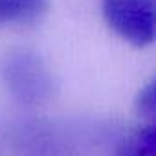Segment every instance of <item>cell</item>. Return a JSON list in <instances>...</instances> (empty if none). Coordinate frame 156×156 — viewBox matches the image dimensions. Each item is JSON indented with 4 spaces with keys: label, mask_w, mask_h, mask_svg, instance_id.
<instances>
[{
    "label": "cell",
    "mask_w": 156,
    "mask_h": 156,
    "mask_svg": "<svg viewBox=\"0 0 156 156\" xmlns=\"http://www.w3.org/2000/svg\"><path fill=\"white\" fill-rule=\"evenodd\" d=\"M0 83L22 107H42L57 92L48 62L31 48H11L0 57Z\"/></svg>",
    "instance_id": "cell-1"
},
{
    "label": "cell",
    "mask_w": 156,
    "mask_h": 156,
    "mask_svg": "<svg viewBox=\"0 0 156 156\" xmlns=\"http://www.w3.org/2000/svg\"><path fill=\"white\" fill-rule=\"evenodd\" d=\"M101 13L110 31L121 41L136 48H147L154 42V0H101Z\"/></svg>",
    "instance_id": "cell-2"
},
{
    "label": "cell",
    "mask_w": 156,
    "mask_h": 156,
    "mask_svg": "<svg viewBox=\"0 0 156 156\" xmlns=\"http://www.w3.org/2000/svg\"><path fill=\"white\" fill-rule=\"evenodd\" d=\"M20 152V156H66L70 149L59 136V132L42 121L20 123L8 134Z\"/></svg>",
    "instance_id": "cell-3"
},
{
    "label": "cell",
    "mask_w": 156,
    "mask_h": 156,
    "mask_svg": "<svg viewBox=\"0 0 156 156\" xmlns=\"http://www.w3.org/2000/svg\"><path fill=\"white\" fill-rule=\"evenodd\" d=\"M50 0H0V24H19L41 19Z\"/></svg>",
    "instance_id": "cell-4"
},
{
    "label": "cell",
    "mask_w": 156,
    "mask_h": 156,
    "mask_svg": "<svg viewBox=\"0 0 156 156\" xmlns=\"http://www.w3.org/2000/svg\"><path fill=\"white\" fill-rule=\"evenodd\" d=\"M156 129L152 121L123 136L114 149V156H154Z\"/></svg>",
    "instance_id": "cell-5"
},
{
    "label": "cell",
    "mask_w": 156,
    "mask_h": 156,
    "mask_svg": "<svg viewBox=\"0 0 156 156\" xmlns=\"http://www.w3.org/2000/svg\"><path fill=\"white\" fill-rule=\"evenodd\" d=\"M134 108L136 112L152 121L154 116H156V81L154 79H149L136 94V99H134Z\"/></svg>",
    "instance_id": "cell-6"
}]
</instances>
